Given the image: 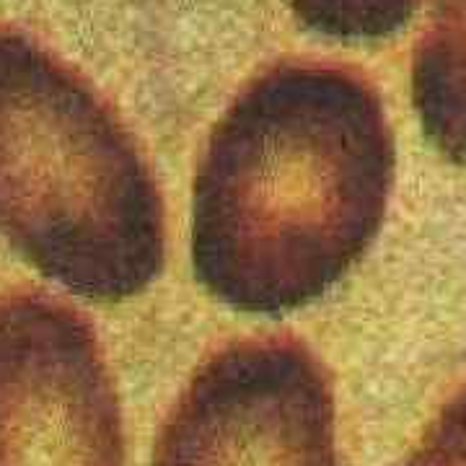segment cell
Returning <instances> with one entry per match:
<instances>
[{"mask_svg": "<svg viewBox=\"0 0 466 466\" xmlns=\"http://www.w3.org/2000/svg\"><path fill=\"white\" fill-rule=\"evenodd\" d=\"M394 177V130L363 70L267 66L226 106L195 171V280L251 317L314 303L376 241Z\"/></svg>", "mask_w": 466, "mask_h": 466, "instance_id": "6da1fadb", "label": "cell"}, {"mask_svg": "<svg viewBox=\"0 0 466 466\" xmlns=\"http://www.w3.org/2000/svg\"><path fill=\"white\" fill-rule=\"evenodd\" d=\"M0 236L67 293L119 303L167 267V205L96 86L0 24Z\"/></svg>", "mask_w": 466, "mask_h": 466, "instance_id": "7a4b0ae2", "label": "cell"}, {"mask_svg": "<svg viewBox=\"0 0 466 466\" xmlns=\"http://www.w3.org/2000/svg\"><path fill=\"white\" fill-rule=\"evenodd\" d=\"M150 466H339L329 370L290 334L233 339L171 404Z\"/></svg>", "mask_w": 466, "mask_h": 466, "instance_id": "3957f363", "label": "cell"}, {"mask_svg": "<svg viewBox=\"0 0 466 466\" xmlns=\"http://www.w3.org/2000/svg\"><path fill=\"white\" fill-rule=\"evenodd\" d=\"M0 466H125L99 337L78 309L36 288L0 296Z\"/></svg>", "mask_w": 466, "mask_h": 466, "instance_id": "277c9868", "label": "cell"}, {"mask_svg": "<svg viewBox=\"0 0 466 466\" xmlns=\"http://www.w3.org/2000/svg\"><path fill=\"white\" fill-rule=\"evenodd\" d=\"M412 104L422 135L466 161V0H438L412 57Z\"/></svg>", "mask_w": 466, "mask_h": 466, "instance_id": "5b68a950", "label": "cell"}, {"mask_svg": "<svg viewBox=\"0 0 466 466\" xmlns=\"http://www.w3.org/2000/svg\"><path fill=\"white\" fill-rule=\"evenodd\" d=\"M422 0H288L303 29L342 39L373 42L397 34Z\"/></svg>", "mask_w": 466, "mask_h": 466, "instance_id": "8992f818", "label": "cell"}, {"mask_svg": "<svg viewBox=\"0 0 466 466\" xmlns=\"http://www.w3.org/2000/svg\"><path fill=\"white\" fill-rule=\"evenodd\" d=\"M404 466H466V386L443 404Z\"/></svg>", "mask_w": 466, "mask_h": 466, "instance_id": "52a82bcc", "label": "cell"}]
</instances>
